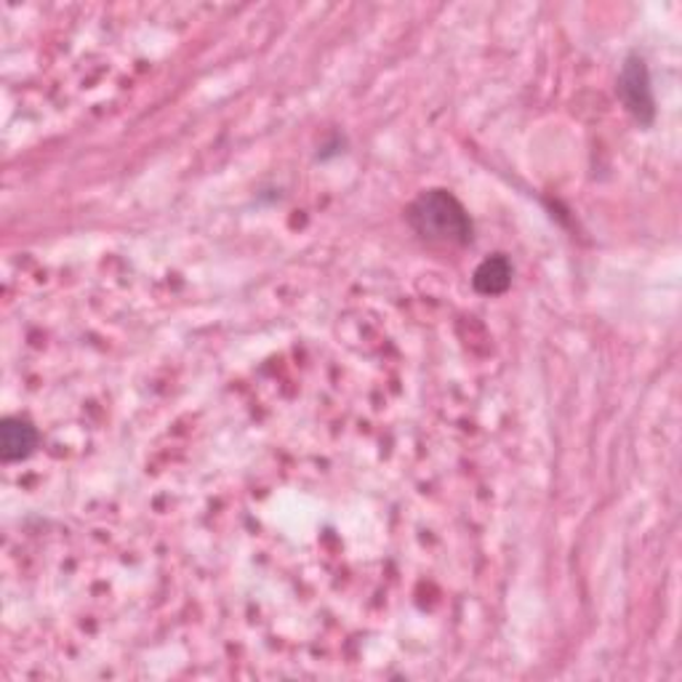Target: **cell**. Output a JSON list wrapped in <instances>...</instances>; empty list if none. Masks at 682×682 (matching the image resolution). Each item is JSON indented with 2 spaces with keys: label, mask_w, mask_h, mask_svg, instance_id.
I'll return each instance as SVG.
<instances>
[{
  "label": "cell",
  "mask_w": 682,
  "mask_h": 682,
  "mask_svg": "<svg viewBox=\"0 0 682 682\" xmlns=\"http://www.w3.org/2000/svg\"><path fill=\"white\" fill-rule=\"evenodd\" d=\"M512 283V266L504 257H491L486 259L475 272V288L480 294H504Z\"/></svg>",
  "instance_id": "obj_4"
},
{
  "label": "cell",
  "mask_w": 682,
  "mask_h": 682,
  "mask_svg": "<svg viewBox=\"0 0 682 682\" xmlns=\"http://www.w3.org/2000/svg\"><path fill=\"white\" fill-rule=\"evenodd\" d=\"M408 221L413 232L430 243L440 246H464L473 238V221L462 203L451 192L430 190L413 201L408 208Z\"/></svg>",
  "instance_id": "obj_1"
},
{
  "label": "cell",
  "mask_w": 682,
  "mask_h": 682,
  "mask_svg": "<svg viewBox=\"0 0 682 682\" xmlns=\"http://www.w3.org/2000/svg\"><path fill=\"white\" fill-rule=\"evenodd\" d=\"M38 443V432L24 419H5L0 427V456L3 462H20L33 454Z\"/></svg>",
  "instance_id": "obj_3"
},
{
  "label": "cell",
  "mask_w": 682,
  "mask_h": 682,
  "mask_svg": "<svg viewBox=\"0 0 682 682\" xmlns=\"http://www.w3.org/2000/svg\"><path fill=\"white\" fill-rule=\"evenodd\" d=\"M618 94H622L626 110L637 117V121L648 126L653 121L656 107H653V91H650V78L648 67L640 57L626 59L622 78H618Z\"/></svg>",
  "instance_id": "obj_2"
}]
</instances>
